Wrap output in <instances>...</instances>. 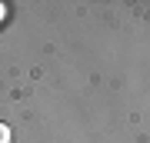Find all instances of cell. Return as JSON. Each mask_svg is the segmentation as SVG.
<instances>
[{"label": "cell", "mask_w": 150, "mask_h": 143, "mask_svg": "<svg viewBox=\"0 0 150 143\" xmlns=\"http://www.w3.org/2000/svg\"><path fill=\"white\" fill-rule=\"evenodd\" d=\"M0 143H10V127L7 123H0Z\"/></svg>", "instance_id": "6da1fadb"}, {"label": "cell", "mask_w": 150, "mask_h": 143, "mask_svg": "<svg viewBox=\"0 0 150 143\" xmlns=\"http://www.w3.org/2000/svg\"><path fill=\"white\" fill-rule=\"evenodd\" d=\"M0 20H4V7H0Z\"/></svg>", "instance_id": "7a4b0ae2"}]
</instances>
